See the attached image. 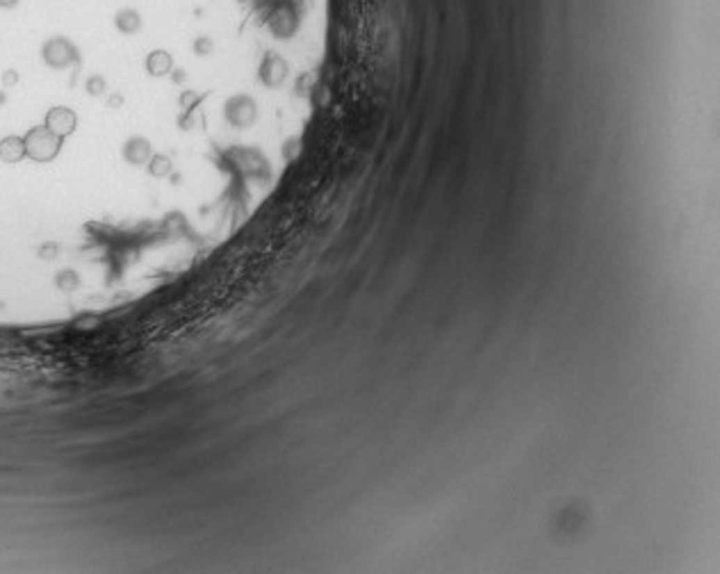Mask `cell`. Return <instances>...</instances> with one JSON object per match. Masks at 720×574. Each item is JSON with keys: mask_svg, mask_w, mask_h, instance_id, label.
Listing matches in <instances>:
<instances>
[{"mask_svg": "<svg viewBox=\"0 0 720 574\" xmlns=\"http://www.w3.org/2000/svg\"><path fill=\"white\" fill-rule=\"evenodd\" d=\"M46 128L51 130V133H55L57 137H69L76 133V128H78V117H76V112L69 110V108H53V110H48L46 114Z\"/></svg>", "mask_w": 720, "mask_h": 574, "instance_id": "3957f363", "label": "cell"}, {"mask_svg": "<svg viewBox=\"0 0 720 574\" xmlns=\"http://www.w3.org/2000/svg\"><path fill=\"white\" fill-rule=\"evenodd\" d=\"M23 139H26V155L35 162H51L62 151V137L51 133L46 126L32 128Z\"/></svg>", "mask_w": 720, "mask_h": 574, "instance_id": "6da1fadb", "label": "cell"}, {"mask_svg": "<svg viewBox=\"0 0 720 574\" xmlns=\"http://www.w3.org/2000/svg\"><path fill=\"white\" fill-rule=\"evenodd\" d=\"M146 164H149V174L151 176H155V178H165V176H169L171 174V169H174V167H171V160L167 158V155H151V160L149 162H146Z\"/></svg>", "mask_w": 720, "mask_h": 574, "instance_id": "ba28073f", "label": "cell"}, {"mask_svg": "<svg viewBox=\"0 0 720 574\" xmlns=\"http://www.w3.org/2000/svg\"><path fill=\"white\" fill-rule=\"evenodd\" d=\"M146 71H149L153 78L169 76V73L174 71V57H171L169 51H153L146 57Z\"/></svg>", "mask_w": 720, "mask_h": 574, "instance_id": "8992f818", "label": "cell"}, {"mask_svg": "<svg viewBox=\"0 0 720 574\" xmlns=\"http://www.w3.org/2000/svg\"><path fill=\"white\" fill-rule=\"evenodd\" d=\"M3 82H5L7 87H10V85H16V82H19V73H16V71H7L5 76H3Z\"/></svg>", "mask_w": 720, "mask_h": 574, "instance_id": "8fae6325", "label": "cell"}, {"mask_svg": "<svg viewBox=\"0 0 720 574\" xmlns=\"http://www.w3.org/2000/svg\"><path fill=\"white\" fill-rule=\"evenodd\" d=\"M110 105H112V108H114V105H121V96H112V98H110Z\"/></svg>", "mask_w": 720, "mask_h": 574, "instance_id": "4fadbf2b", "label": "cell"}, {"mask_svg": "<svg viewBox=\"0 0 720 574\" xmlns=\"http://www.w3.org/2000/svg\"><path fill=\"white\" fill-rule=\"evenodd\" d=\"M19 3L21 0H0V7H3V10H14Z\"/></svg>", "mask_w": 720, "mask_h": 574, "instance_id": "7c38bea8", "label": "cell"}, {"mask_svg": "<svg viewBox=\"0 0 720 574\" xmlns=\"http://www.w3.org/2000/svg\"><path fill=\"white\" fill-rule=\"evenodd\" d=\"M114 26H117L119 32H124V35H137V32L142 30V14L133 10V7H124V10H119L117 16H114Z\"/></svg>", "mask_w": 720, "mask_h": 574, "instance_id": "52a82bcc", "label": "cell"}, {"mask_svg": "<svg viewBox=\"0 0 720 574\" xmlns=\"http://www.w3.org/2000/svg\"><path fill=\"white\" fill-rule=\"evenodd\" d=\"M192 51H194V55H199V57H210L212 53L217 51V41H215V37H210V35H199V37L194 39Z\"/></svg>", "mask_w": 720, "mask_h": 574, "instance_id": "9c48e42d", "label": "cell"}, {"mask_svg": "<svg viewBox=\"0 0 720 574\" xmlns=\"http://www.w3.org/2000/svg\"><path fill=\"white\" fill-rule=\"evenodd\" d=\"M23 158H26V139L16 135L0 139V160L7 164H16Z\"/></svg>", "mask_w": 720, "mask_h": 574, "instance_id": "5b68a950", "label": "cell"}, {"mask_svg": "<svg viewBox=\"0 0 720 574\" xmlns=\"http://www.w3.org/2000/svg\"><path fill=\"white\" fill-rule=\"evenodd\" d=\"M87 92L92 96H101L105 92V78L103 76H92L87 80Z\"/></svg>", "mask_w": 720, "mask_h": 574, "instance_id": "30bf717a", "label": "cell"}, {"mask_svg": "<svg viewBox=\"0 0 720 574\" xmlns=\"http://www.w3.org/2000/svg\"><path fill=\"white\" fill-rule=\"evenodd\" d=\"M42 57L48 67L69 69L71 64L78 62V48L67 37H51L42 48Z\"/></svg>", "mask_w": 720, "mask_h": 574, "instance_id": "7a4b0ae2", "label": "cell"}, {"mask_svg": "<svg viewBox=\"0 0 720 574\" xmlns=\"http://www.w3.org/2000/svg\"><path fill=\"white\" fill-rule=\"evenodd\" d=\"M153 155V146L149 139L144 137H130L126 146H124V158L128 164H135V167H142L151 160Z\"/></svg>", "mask_w": 720, "mask_h": 574, "instance_id": "277c9868", "label": "cell"}]
</instances>
